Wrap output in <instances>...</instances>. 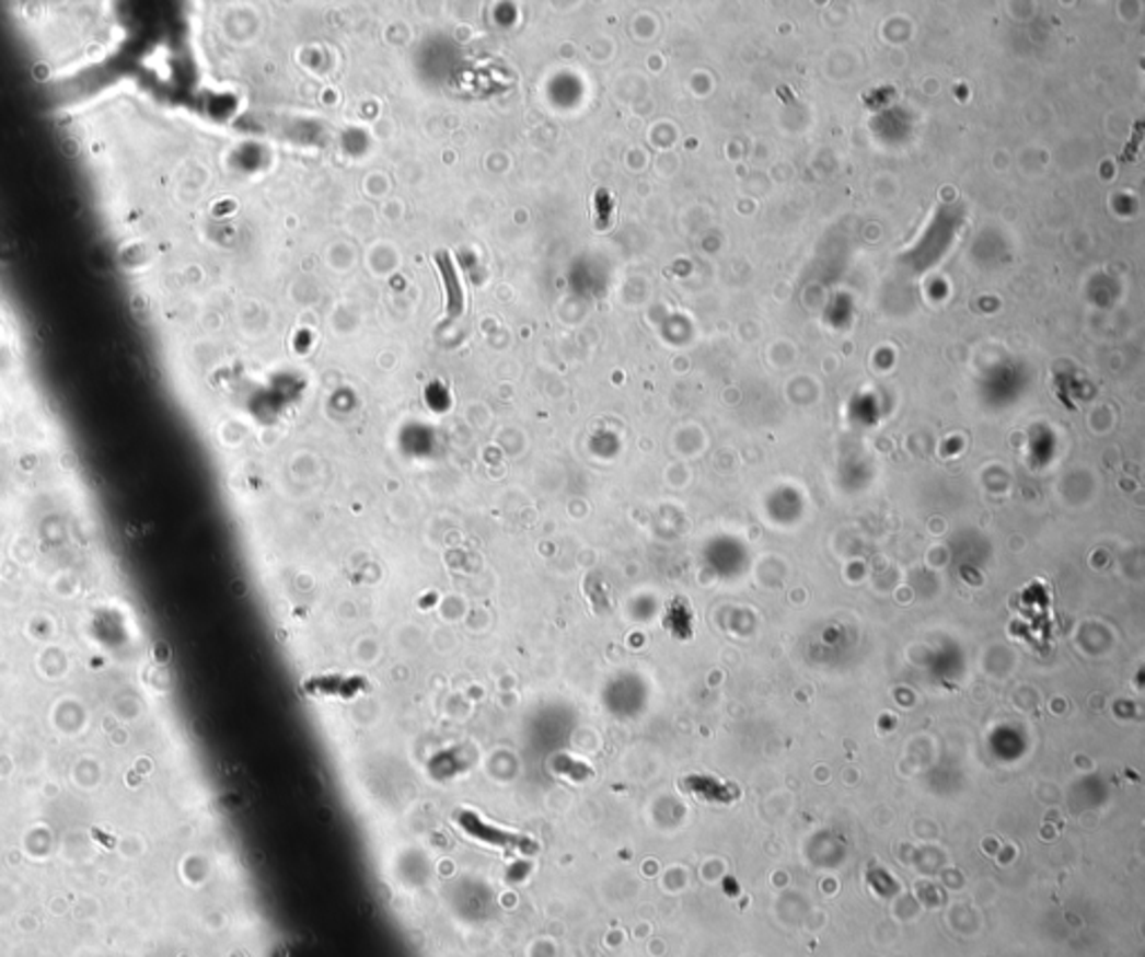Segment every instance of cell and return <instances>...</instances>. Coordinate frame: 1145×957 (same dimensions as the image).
Listing matches in <instances>:
<instances>
[{"label":"cell","instance_id":"obj_2","mask_svg":"<svg viewBox=\"0 0 1145 957\" xmlns=\"http://www.w3.org/2000/svg\"><path fill=\"white\" fill-rule=\"evenodd\" d=\"M435 264H437L439 276H441V285H443V291H446V313L450 318H456L465 309V293H463V285H461V278H459L456 262L452 260V255L448 251H437L435 253Z\"/></svg>","mask_w":1145,"mask_h":957},{"label":"cell","instance_id":"obj_1","mask_svg":"<svg viewBox=\"0 0 1145 957\" xmlns=\"http://www.w3.org/2000/svg\"><path fill=\"white\" fill-rule=\"evenodd\" d=\"M454 821L459 823V828L471 834L473 839L486 843V845H493L497 850H504V853H512V855H522V857H531L535 855L540 845L533 837L529 834H522V832H510V830H504V828H497L493 823H486L477 812L473 810H459L454 815Z\"/></svg>","mask_w":1145,"mask_h":957}]
</instances>
